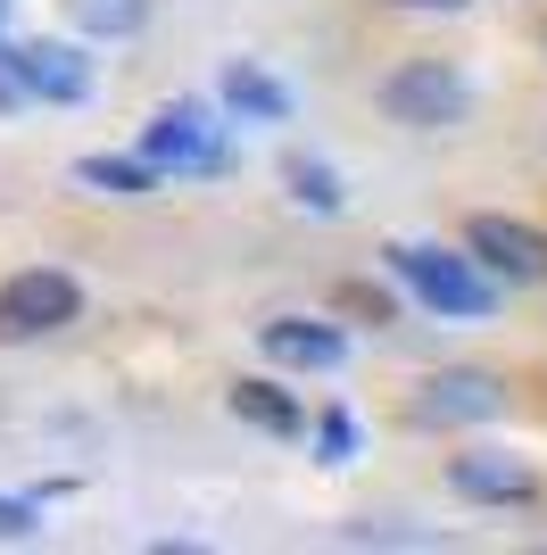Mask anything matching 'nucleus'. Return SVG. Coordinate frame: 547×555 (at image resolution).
Returning a JSON list of instances; mask_svg holds the SVG:
<instances>
[{"instance_id": "f257e3e1", "label": "nucleus", "mask_w": 547, "mask_h": 555, "mask_svg": "<svg viewBox=\"0 0 547 555\" xmlns=\"http://www.w3.org/2000/svg\"><path fill=\"white\" fill-rule=\"evenodd\" d=\"M382 266H390V282H398L415 307H432L440 324H481V315H498V299H506L473 257L440 249V241H390Z\"/></svg>"}, {"instance_id": "4468645a", "label": "nucleus", "mask_w": 547, "mask_h": 555, "mask_svg": "<svg viewBox=\"0 0 547 555\" xmlns=\"http://www.w3.org/2000/svg\"><path fill=\"white\" fill-rule=\"evenodd\" d=\"M67 25L84 42H133L141 25H150V0H59Z\"/></svg>"}, {"instance_id": "f03ea898", "label": "nucleus", "mask_w": 547, "mask_h": 555, "mask_svg": "<svg viewBox=\"0 0 547 555\" xmlns=\"http://www.w3.org/2000/svg\"><path fill=\"white\" fill-rule=\"evenodd\" d=\"M141 158L158 166V175H175V183L225 175V166H232L225 108H207V100H166V108H150V125H141Z\"/></svg>"}, {"instance_id": "6ab92c4d", "label": "nucleus", "mask_w": 547, "mask_h": 555, "mask_svg": "<svg viewBox=\"0 0 547 555\" xmlns=\"http://www.w3.org/2000/svg\"><path fill=\"white\" fill-rule=\"evenodd\" d=\"M17 108H34V100H25L17 67H9V34H0V116H17Z\"/></svg>"}, {"instance_id": "aec40b11", "label": "nucleus", "mask_w": 547, "mask_h": 555, "mask_svg": "<svg viewBox=\"0 0 547 555\" xmlns=\"http://www.w3.org/2000/svg\"><path fill=\"white\" fill-rule=\"evenodd\" d=\"M390 9H440V17H456V9H473V0H390Z\"/></svg>"}, {"instance_id": "1a4fd4ad", "label": "nucleus", "mask_w": 547, "mask_h": 555, "mask_svg": "<svg viewBox=\"0 0 547 555\" xmlns=\"http://www.w3.org/2000/svg\"><path fill=\"white\" fill-rule=\"evenodd\" d=\"M257 348H266V365H291V373H341L348 365V332L323 324V315H266Z\"/></svg>"}, {"instance_id": "f3484780", "label": "nucleus", "mask_w": 547, "mask_h": 555, "mask_svg": "<svg viewBox=\"0 0 547 555\" xmlns=\"http://www.w3.org/2000/svg\"><path fill=\"white\" fill-rule=\"evenodd\" d=\"M348 547H432V539L423 531H398V522H373V514H365V522H348Z\"/></svg>"}, {"instance_id": "f8f14e48", "label": "nucleus", "mask_w": 547, "mask_h": 555, "mask_svg": "<svg viewBox=\"0 0 547 555\" xmlns=\"http://www.w3.org/2000/svg\"><path fill=\"white\" fill-rule=\"evenodd\" d=\"M75 183L100 191V199H150V191H166V175L150 158H125V150H91V158H75Z\"/></svg>"}, {"instance_id": "39448f33", "label": "nucleus", "mask_w": 547, "mask_h": 555, "mask_svg": "<svg viewBox=\"0 0 547 555\" xmlns=\"http://www.w3.org/2000/svg\"><path fill=\"white\" fill-rule=\"evenodd\" d=\"M506 415V382L481 365H440L407 390V423L415 431H473V423Z\"/></svg>"}, {"instance_id": "412c9836", "label": "nucleus", "mask_w": 547, "mask_h": 555, "mask_svg": "<svg viewBox=\"0 0 547 555\" xmlns=\"http://www.w3.org/2000/svg\"><path fill=\"white\" fill-rule=\"evenodd\" d=\"M0 34H9V0H0Z\"/></svg>"}, {"instance_id": "6e6552de", "label": "nucleus", "mask_w": 547, "mask_h": 555, "mask_svg": "<svg viewBox=\"0 0 547 555\" xmlns=\"http://www.w3.org/2000/svg\"><path fill=\"white\" fill-rule=\"evenodd\" d=\"M448 489L465 506H531L539 473H531V456H506V448H465V456H448Z\"/></svg>"}, {"instance_id": "a211bd4d", "label": "nucleus", "mask_w": 547, "mask_h": 555, "mask_svg": "<svg viewBox=\"0 0 547 555\" xmlns=\"http://www.w3.org/2000/svg\"><path fill=\"white\" fill-rule=\"evenodd\" d=\"M341 307H348V315H373V324H398V299L373 291V282H341Z\"/></svg>"}, {"instance_id": "dca6fc26", "label": "nucleus", "mask_w": 547, "mask_h": 555, "mask_svg": "<svg viewBox=\"0 0 547 555\" xmlns=\"http://www.w3.org/2000/svg\"><path fill=\"white\" fill-rule=\"evenodd\" d=\"M42 539V498H0V547Z\"/></svg>"}, {"instance_id": "0eeeda50", "label": "nucleus", "mask_w": 547, "mask_h": 555, "mask_svg": "<svg viewBox=\"0 0 547 555\" xmlns=\"http://www.w3.org/2000/svg\"><path fill=\"white\" fill-rule=\"evenodd\" d=\"M465 257H473L498 291H531V282H547V232L523 224V216H473V224H465Z\"/></svg>"}, {"instance_id": "423d86ee", "label": "nucleus", "mask_w": 547, "mask_h": 555, "mask_svg": "<svg viewBox=\"0 0 547 555\" xmlns=\"http://www.w3.org/2000/svg\"><path fill=\"white\" fill-rule=\"evenodd\" d=\"M9 67H17L25 100H42V108H84V100L100 92V67L84 59V42H59V34L9 42Z\"/></svg>"}, {"instance_id": "2eb2a0df", "label": "nucleus", "mask_w": 547, "mask_h": 555, "mask_svg": "<svg viewBox=\"0 0 547 555\" xmlns=\"http://www.w3.org/2000/svg\"><path fill=\"white\" fill-rule=\"evenodd\" d=\"M298 440L316 448V464H323V473H341V464H357V415H348V406H323V415L307 423Z\"/></svg>"}, {"instance_id": "9b49d317", "label": "nucleus", "mask_w": 547, "mask_h": 555, "mask_svg": "<svg viewBox=\"0 0 547 555\" xmlns=\"http://www.w3.org/2000/svg\"><path fill=\"white\" fill-rule=\"evenodd\" d=\"M225 406H232V423H250L257 440H298V431H307V406H298L274 373H241L225 390Z\"/></svg>"}, {"instance_id": "7ed1b4c3", "label": "nucleus", "mask_w": 547, "mask_h": 555, "mask_svg": "<svg viewBox=\"0 0 547 555\" xmlns=\"http://www.w3.org/2000/svg\"><path fill=\"white\" fill-rule=\"evenodd\" d=\"M373 100H382V116L407 125V133H448V125L473 116V83H465V67H448V59H407V67H390Z\"/></svg>"}, {"instance_id": "9d476101", "label": "nucleus", "mask_w": 547, "mask_h": 555, "mask_svg": "<svg viewBox=\"0 0 547 555\" xmlns=\"http://www.w3.org/2000/svg\"><path fill=\"white\" fill-rule=\"evenodd\" d=\"M216 108L232 116V125H291V83L274 67H257V59H225V75H216Z\"/></svg>"}, {"instance_id": "20e7f679", "label": "nucleus", "mask_w": 547, "mask_h": 555, "mask_svg": "<svg viewBox=\"0 0 547 555\" xmlns=\"http://www.w3.org/2000/svg\"><path fill=\"white\" fill-rule=\"evenodd\" d=\"M84 315V282L67 266H17L0 282V348H25V340H50Z\"/></svg>"}, {"instance_id": "ddd939ff", "label": "nucleus", "mask_w": 547, "mask_h": 555, "mask_svg": "<svg viewBox=\"0 0 547 555\" xmlns=\"http://www.w3.org/2000/svg\"><path fill=\"white\" fill-rule=\"evenodd\" d=\"M282 183H291V208L323 216V224H332V216H348V183H341L323 158H307V150H298V158H282Z\"/></svg>"}]
</instances>
